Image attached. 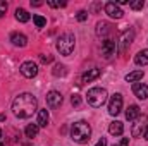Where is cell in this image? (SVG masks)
Returning a JSON list of instances; mask_svg holds the SVG:
<instances>
[{"label":"cell","mask_w":148,"mask_h":146,"mask_svg":"<svg viewBox=\"0 0 148 146\" xmlns=\"http://www.w3.org/2000/svg\"><path fill=\"white\" fill-rule=\"evenodd\" d=\"M48 5H50V7H66L67 3H66V2H52V0H50Z\"/></svg>","instance_id":"obj_29"},{"label":"cell","mask_w":148,"mask_h":146,"mask_svg":"<svg viewBox=\"0 0 148 146\" xmlns=\"http://www.w3.org/2000/svg\"><path fill=\"white\" fill-rule=\"evenodd\" d=\"M97 146H107V139H105V138H102V139L97 143Z\"/></svg>","instance_id":"obj_32"},{"label":"cell","mask_w":148,"mask_h":146,"mask_svg":"<svg viewBox=\"0 0 148 146\" xmlns=\"http://www.w3.org/2000/svg\"><path fill=\"white\" fill-rule=\"evenodd\" d=\"M60 103H62V95L59 91H50L47 95V105L50 108H57V107H60Z\"/></svg>","instance_id":"obj_10"},{"label":"cell","mask_w":148,"mask_h":146,"mask_svg":"<svg viewBox=\"0 0 148 146\" xmlns=\"http://www.w3.org/2000/svg\"><path fill=\"white\" fill-rule=\"evenodd\" d=\"M48 120H50V117H48V110H38V127H47V124H48Z\"/></svg>","instance_id":"obj_16"},{"label":"cell","mask_w":148,"mask_h":146,"mask_svg":"<svg viewBox=\"0 0 148 146\" xmlns=\"http://www.w3.org/2000/svg\"><path fill=\"white\" fill-rule=\"evenodd\" d=\"M119 146H129V139H127V138H122V141H121Z\"/></svg>","instance_id":"obj_31"},{"label":"cell","mask_w":148,"mask_h":146,"mask_svg":"<svg viewBox=\"0 0 148 146\" xmlns=\"http://www.w3.org/2000/svg\"><path fill=\"white\" fill-rule=\"evenodd\" d=\"M98 76H100V69H90V71H86V72L83 74L81 81H83V83H91V81L97 79Z\"/></svg>","instance_id":"obj_17"},{"label":"cell","mask_w":148,"mask_h":146,"mask_svg":"<svg viewBox=\"0 0 148 146\" xmlns=\"http://www.w3.org/2000/svg\"><path fill=\"white\" fill-rule=\"evenodd\" d=\"M109 132H110L112 136H121V134L124 132V124L119 122V120L110 122V126H109Z\"/></svg>","instance_id":"obj_14"},{"label":"cell","mask_w":148,"mask_h":146,"mask_svg":"<svg viewBox=\"0 0 148 146\" xmlns=\"http://www.w3.org/2000/svg\"><path fill=\"white\" fill-rule=\"evenodd\" d=\"M40 60H41L43 64H50V62L53 60V55H45V53H43V55H40Z\"/></svg>","instance_id":"obj_27"},{"label":"cell","mask_w":148,"mask_h":146,"mask_svg":"<svg viewBox=\"0 0 148 146\" xmlns=\"http://www.w3.org/2000/svg\"><path fill=\"white\" fill-rule=\"evenodd\" d=\"M133 93H134L136 98L147 100L148 98V86L143 84V83H134V84H133Z\"/></svg>","instance_id":"obj_11"},{"label":"cell","mask_w":148,"mask_h":146,"mask_svg":"<svg viewBox=\"0 0 148 146\" xmlns=\"http://www.w3.org/2000/svg\"><path fill=\"white\" fill-rule=\"evenodd\" d=\"M38 110V100L31 93H21L12 102V112L19 119H29Z\"/></svg>","instance_id":"obj_1"},{"label":"cell","mask_w":148,"mask_h":146,"mask_svg":"<svg viewBox=\"0 0 148 146\" xmlns=\"http://www.w3.org/2000/svg\"><path fill=\"white\" fill-rule=\"evenodd\" d=\"M0 138H2V129H0Z\"/></svg>","instance_id":"obj_35"},{"label":"cell","mask_w":148,"mask_h":146,"mask_svg":"<svg viewBox=\"0 0 148 146\" xmlns=\"http://www.w3.org/2000/svg\"><path fill=\"white\" fill-rule=\"evenodd\" d=\"M129 7H131V9H134V10H140V9H143V7H145V0L131 2V3H129Z\"/></svg>","instance_id":"obj_25"},{"label":"cell","mask_w":148,"mask_h":146,"mask_svg":"<svg viewBox=\"0 0 148 146\" xmlns=\"http://www.w3.org/2000/svg\"><path fill=\"white\" fill-rule=\"evenodd\" d=\"M133 38H134V31H133V29H127V31H124V33L121 35L119 41H117V45H119V53H126V50L129 48Z\"/></svg>","instance_id":"obj_6"},{"label":"cell","mask_w":148,"mask_h":146,"mask_svg":"<svg viewBox=\"0 0 148 146\" xmlns=\"http://www.w3.org/2000/svg\"><path fill=\"white\" fill-rule=\"evenodd\" d=\"M114 146H117V145H114Z\"/></svg>","instance_id":"obj_37"},{"label":"cell","mask_w":148,"mask_h":146,"mask_svg":"<svg viewBox=\"0 0 148 146\" xmlns=\"http://www.w3.org/2000/svg\"><path fill=\"white\" fill-rule=\"evenodd\" d=\"M66 72H67V71H66V65H62V64H57V65L53 67V76H57V77H59V76H66Z\"/></svg>","instance_id":"obj_24"},{"label":"cell","mask_w":148,"mask_h":146,"mask_svg":"<svg viewBox=\"0 0 148 146\" xmlns=\"http://www.w3.org/2000/svg\"><path fill=\"white\" fill-rule=\"evenodd\" d=\"M143 136H145V139H148V126H147V131H145V134H143Z\"/></svg>","instance_id":"obj_34"},{"label":"cell","mask_w":148,"mask_h":146,"mask_svg":"<svg viewBox=\"0 0 148 146\" xmlns=\"http://www.w3.org/2000/svg\"><path fill=\"white\" fill-rule=\"evenodd\" d=\"M122 110V95L121 93H115L110 96V102H109V113L110 115H119Z\"/></svg>","instance_id":"obj_7"},{"label":"cell","mask_w":148,"mask_h":146,"mask_svg":"<svg viewBox=\"0 0 148 146\" xmlns=\"http://www.w3.org/2000/svg\"><path fill=\"white\" fill-rule=\"evenodd\" d=\"M10 41H12V45L14 46H26V43H28V38L24 36L23 33H12L10 35Z\"/></svg>","instance_id":"obj_13"},{"label":"cell","mask_w":148,"mask_h":146,"mask_svg":"<svg viewBox=\"0 0 148 146\" xmlns=\"http://www.w3.org/2000/svg\"><path fill=\"white\" fill-rule=\"evenodd\" d=\"M143 77V71H134V72H129L126 76V81L127 83H136V81H140Z\"/></svg>","instance_id":"obj_22"},{"label":"cell","mask_w":148,"mask_h":146,"mask_svg":"<svg viewBox=\"0 0 148 146\" xmlns=\"http://www.w3.org/2000/svg\"><path fill=\"white\" fill-rule=\"evenodd\" d=\"M74 45H76V38L73 33H64L57 40V50L60 52V55H66V57L73 53Z\"/></svg>","instance_id":"obj_4"},{"label":"cell","mask_w":148,"mask_h":146,"mask_svg":"<svg viewBox=\"0 0 148 146\" xmlns=\"http://www.w3.org/2000/svg\"><path fill=\"white\" fill-rule=\"evenodd\" d=\"M0 146H3V145H2V143H0Z\"/></svg>","instance_id":"obj_36"},{"label":"cell","mask_w":148,"mask_h":146,"mask_svg":"<svg viewBox=\"0 0 148 146\" xmlns=\"http://www.w3.org/2000/svg\"><path fill=\"white\" fill-rule=\"evenodd\" d=\"M115 45H117V41H114V40H105L102 43V53L105 59H109L115 53Z\"/></svg>","instance_id":"obj_12"},{"label":"cell","mask_w":148,"mask_h":146,"mask_svg":"<svg viewBox=\"0 0 148 146\" xmlns=\"http://www.w3.org/2000/svg\"><path fill=\"white\" fill-rule=\"evenodd\" d=\"M21 74L24 76V77H28V79H31V77H35L38 74V65L33 62V60H28V62H23L21 64Z\"/></svg>","instance_id":"obj_8"},{"label":"cell","mask_w":148,"mask_h":146,"mask_svg":"<svg viewBox=\"0 0 148 146\" xmlns=\"http://www.w3.org/2000/svg\"><path fill=\"white\" fill-rule=\"evenodd\" d=\"M134 62H136L138 65H147L148 64V50H141V52H138Z\"/></svg>","instance_id":"obj_19"},{"label":"cell","mask_w":148,"mask_h":146,"mask_svg":"<svg viewBox=\"0 0 148 146\" xmlns=\"http://www.w3.org/2000/svg\"><path fill=\"white\" fill-rule=\"evenodd\" d=\"M110 33V24L109 23H98L97 24V35L98 36H105Z\"/></svg>","instance_id":"obj_18"},{"label":"cell","mask_w":148,"mask_h":146,"mask_svg":"<svg viewBox=\"0 0 148 146\" xmlns=\"http://www.w3.org/2000/svg\"><path fill=\"white\" fill-rule=\"evenodd\" d=\"M107 96L109 95L105 88H91L86 95V100H88V105H91L93 108H98L107 102Z\"/></svg>","instance_id":"obj_3"},{"label":"cell","mask_w":148,"mask_h":146,"mask_svg":"<svg viewBox=\"0 0 148 146\" xmlns=\"http://www.w3.org/2000/svg\"><path fill=\"white\" fill-rule=\"evenodd\" d=\"M105 12L110 16L112 19H121V17H122V14H124V12H122V9H121L115 2H107V3H105Z\"/></svg>","instance_id":"obj_9"},{"label":"cell","mask_w":148,"mask_h":146,"mask_svg":"<svg viewBox=\"0 0 148 146\" xmlns=\"http://www.w3.org/2000/svg\"><path fill=\"white\" fill-rule=\"evenodd\" d=\"M71 103H73L74 107H77V105L81 103V98H79V95H73V96H71Z\"/></svg>","instance_id":"obj_28"},{"label":"cell","mask_w":148,"mask_h":146,"mask_svg":"<svg viewBox=\"0 0 148 146\" xmlns=\"http://www.w3.org/2000/svg\"><path fill=\"white\" fill-rule=\"evenodd\" d=\"M33 21H35V24H36V28H45L47 26V19L43 17V16H33Z\"/></svg>","instance_id":"obj_23"},{"label":"cell","mask_w":148,"mask_h":146,"mask_svg":"<svg viewBox=\"0 0 148 146\" xmlns=\"http://www.w3.org/2000/svg\"><path fill=\"white\" fill-rule=\"evenodd\" d=\"M16 19H17L19 23H28V21H29V14H28V10H24V9H17V10H16Z\"/></svg>","instance_id":"obj_20"},{"label":"cell","mask_w":148,"mask_h":146,"mask_svg":"<svg viewBox=\"0 0 148 146\" xmlns=\"http://www.w3.org/2000/svg\"><path fill=\"white\" fill-rule=\"evenodd\" d=\"M86 17H88V12H86V10H79V12H77V16H76V19H77L79 23L86 21Z\"/></svg>","instance_id":"obj_26"},{"label":"cell","mask_w":148,"mask_h":146,"mask_svg":"<svg viewBox=\"0 0 148 146\" xmlns=\"http://www.w3.org/2000/svg\"><path fill=\"white\" fill-rule=\"evenodd\" d=\"M38 129H40V127H38V124H29V126L26 127V131H24V132H26V138H31V139H33V138H36Z\"/></svg>","instance_id":"obj_21"},{"label":"cell","mask_w":148,"mask_h":146,"mask_svg":"<svg viewBox=\"0 0 148 146\" xmlns=\"http://www.w3.org/2000/svg\"><path fill=\"white\" fill-rule=\"evenodd\" d=\"M5 10H7V3L5 2H0V17L5 14Z\"/></svg>","instance_id":"obj_30"},{"label":"cell","mask_w":148,"mask_h":146,"mask_svg":"<svg viewBox=\"0 0 148 146\" xmlns=\"http://www.w3.org/2000/svg\"><path fill=\"white\" fill-rule=\"evenodd\" d=\"M140 115H141V112H140V107L138 105H129L127 110H126V119L127 120H136Z\"/></svg>","instance_id":"obj_15"},{"label":"cell","mask_w":148,"mask_h":146,"mask_svg":"<svg viewBox=\"0 0 148 146\" xmlns=\"http://www.w3.org/2000/svg\"><path fill=\"white\" fill-rule=\"evenodd\" d=\"M147 126H148V117L143 113V115H140V117L134 120V124H133V129H131L133 138H140V136H143L145 131H147Z\"/></svg>","instance_id":"obj_5"},{"label":"cell","mask_w":148,"mask_h":146,"mask_svg":"<svg viewBox=\"0 0 148 146\" xmlns=\"http://www.w3.org/2000/svg\"><path fill=\"white\" fill-rule=\"evenodd\" d=\"M90 136H91V127L86 120H77L73 124L71 138L76 143H86V141H90Z\"/></svg>","instance_id":"obj_2"},{"label":"cell","mask_w":148,"mask_h":146,"mask_svg":"<svg viewBox=\"0 0 148 146\" xmlns=\"http://www.w3.org/2000/svg\"><path fill=\"white\" fill-rule=\"evenodd\" d=\"M40 5H41V2H33V0H31V7H40Z\"/></svg>","instance_id":"obj_33"}]
</instances>
